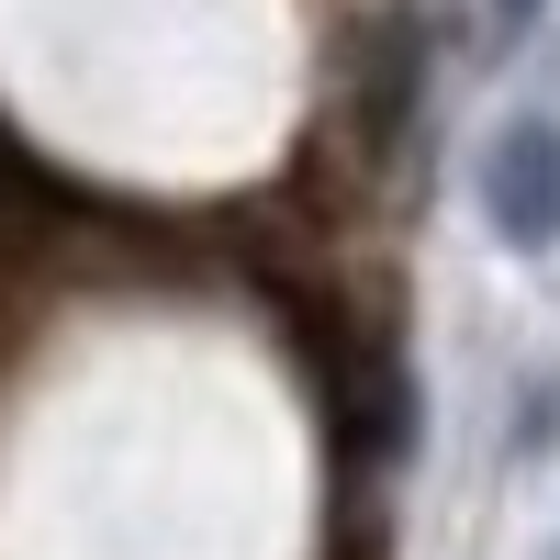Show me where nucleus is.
I'll return each mask as SVG.
<instances>
[{
  "label": "nucleus",
  "instance_id": "f257e3e1",
  "mask_svg": "<svg viewBox=\"0 0 560 560\" xmlns=\"http://www.w3.org/2000/svg\"><path fill=\"white\" fill-rule=\"evenodd\" d=\"M482 224L516 258L560 247V124L549 113H504L493 147H482Z\"/></svg>",
  "mask_w": 560,
  "mask_h": 560
},
{
  "label": "nucleus",
  "instance_id": "f03ea898",
  "mask_svg": "<svg viewBox=\"0 0 560 560\" xmlns=\"http://www.w3.org/2000/svg\"><path fill=\"white\" fill-rule=\"evenodd\" d=\"M538 12H549V0H493V34L516 45V34H538Z\"/></svg>",
  "mask_w": 560,
  "mask_h": 560
},
{
  "label": "nucleus",
  "instance_id": "7ed1b4c3",
  "mask_svg": "<svg viewBox=\"0 0 560 560\" xmlns=\"http://www.w3.org/2000/svg\"><path fill=\"white\" fill-rule=\"evenodd\" d=\"M549 560H560V549H549Z\"/></svg>",
  "mask_w": 560,
  "mask_h": 560
}]
</instances>
